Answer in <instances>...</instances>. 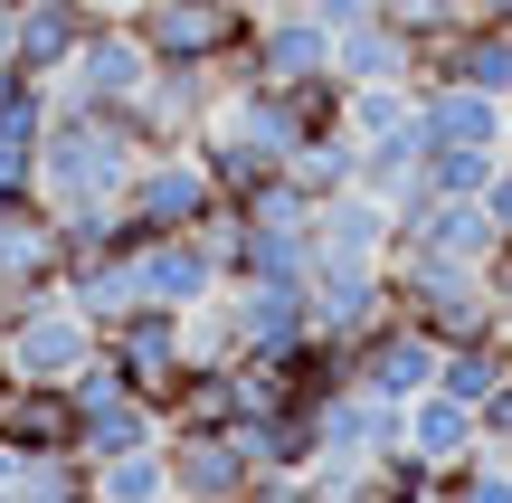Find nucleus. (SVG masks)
Here are the masks:
<instances>
[{
	"label": "nucleus",
	"mask_w": 512,
	"mask_h": 503,
	"mask_svg": "<svg viewBox=\"0 0 512 503\" xmlns=\"http://www.w3.org/2000/svg\"><path fill=\"white\" fill-rule=\"evenodd\" d=\"M143 152L152 143H143L133 114L67 105V95H57L48 143H38V200H48V209H124V181H133Z\"/></svg>",
	"instance_id": "1"
},
{
	"label": "nucleus",
	"mask_w": 512,
	"mask_h": 503,
	"mask_svg": "<svg viewBox=\"0 0 512 503\" xmlns=\"http://www.w3.org/2000/svg\"><path fill=\"white\" fill-rule=\"evenodd\" d=\"M389 295H399L408 323H427L437 342H475L494 333V276L465 257H427V247H389Z\"/></svg>",
	"instance_id": "2"
},
{
	"label": "nucleus",
	"mask_w": 512,
	"mask_h": 503,
	"mask_svg": "<svg viewBox=\"0 0 512 503\" xmlns=\"http://www.w3.org/2000/svg\"><path fill=\"white\" fill-rule=\"evenodd\" d=\"M219 181H209L200 143H152L124 181V238H171V228H209L219 219Z\"/></svg>",
	"instance_id": "3"
},
{
	"label": "nucleus",
	"mask_w": 512,
	"mask_h": 503,
	"mask_svg": "<svg viewBox=\"0 0 512 503\" xmlns=\"http://www.w3.org/2000/svg\"><path fill=\"white\" fill-rule=\"evenodd\" d=\"M95 352H105V323H95L76 295H57V285L29 295L10 323H0V371L10 380H76Z\"/></svg>",
	"instance_id": "4"
},
{
	"label": "nucleus",
	"mask_w": 512,
	"mask_h": 503,
	"mask_svg": "<svg viewBox=\"0 0 512 503\" xmlns=\"http://www.w3.org/2000/svg\"><path fill=\"white\" fill-rule=\"evenodd\" d=\"M133 29H143L152 67H238L256 0H143Z\"/></svg>",
	"instance_id": "5"
},
{
	"label": "nucleus",
	"mask_w": 512,
	"mask_h": 503,
	"mask_svg": "<svg viewBox=\"0 0 512 503\" xmlns=\"http://www.w3.org/2000/svg\"><path fill=\"white\" fill-rule=\"evenodd\" d=\"M67 399H76V456H124V447H162L171 437V418H162V399L152 390H133L124 371H114L105 352L86 361V371L67 380Z\"/></svg>",
	"instance_id": "6"
},
{
	"label": "nucleus",
	"mask_w": 512,
	"mask_h": 503,
	"mask_svg": "<svg viewBox=\"0 0 512 503\" xmlns=\"http://www.w3.org/2000/svg\"><path fill=\"white\" fill-rule=\"evenodd\" d=\"M219 323H228V361L294 352V342H313V285L304 276H238V285H219Z\"/></svg>",
	"instance_id": "7"
},
{
	"label": "nucleus",
	"mask_w": 512,
	"mask_h": 503,
	"mask_svg": "<svg viewBox=\"0 0 512 503\" xmlns=\"http://www.w3.org/2000/svg\"><path fill=\"white\" fill-rule=\"evenodd\" d=\"M304 76H332V29L304 10V0H285V10H256L238 67H228V86H304Z\"/></svg>",
	"instance_id": "8"
},
{
	"label": "nucleus",
	"mask_w": 512,
	"mask_h": 503,
	"mask_svg": "<svg viewBox=\"0 0 512 503\" xmlns=\"http://www.w3.org/2000/svg\"><path fill=\"white\" fill-rule=\"evenodd\" d=\"M152 86V48L133 19H95L86 48L67 57V76H57V95L67 105H105V114H133V95Z\"/></svg>",
	"instance_id": "9"
},
{
	"label": "nucleus",
	"mask_w": 512,
	"mask_h": 503,
	"mask_svg": "<svg viewBox=\"0 0 512 503\" xmlns=\"http://www.w3.org/2000/svg\"><path fill=\"white\" fill-rule=\"evenodd\" d=\"M228 285L209 228H171V238H133V295L143 304H171V314H200L209 295Z\"/></svg>",
	"instance_id": "10"
},
{
	"label": "nucleus",
	"mask_w": 512,
	"mask_h": 503,
	"mask_svg": "<svg viewBox=\"0 0 512 503\" xmlns=\"http://www.w3.org/2000/svg\"><path fill=\"white\" fill-rule=\"evenodd\" d=\"M105 361L133 380V390L171 399V380L190 371V314H171V304H133V314L105 323Z\"/></svg>",
	"instance_id": "11"
},
{
	"label": "nucleus",
	"mask_w": 512,
	"mask_h": 503,
	"mask_svg": "<svg viewBox=\"0 0 512 503\" xmlns=\"http://www.w3.org/2000/svg\"><path fill=\"white\" fill-rule=\"evenodd\" d=\"M171 503H247L256 485V456L238 447V428H171Z\"/></svg>",
	"instance_id": "12"
},
{
	"label": "nucleus",
	"mask_w": 512,
	"mask_h": 503,
	"mask_svg": "<svg viewBox=\"0 0 512 503\" xmlns=\"http://www.w3.org/2000/svg\"><path fill=\"white\" fill-rule=\"evenodd\" d=\"M399 247H427V257H465V266H484L503 247V228H494V209L484 200H456V190H408L399 200Z\"/></svg>",
	"instance_id": "13"
},
{
	"label": "nucleus",
	"mask_w": 512,
	"mask_h": 503,
	"mask_svg": "<svg viewBox=\"0 0 512 503\" xmlns=\"http://www.w3.org/2000/svg\"><path fill=\"white\" fill-rule=\"evenodd\" d=\"M313 333L323 342H361L380 333L389 314H399V295H389V266H342V257H313Z\"/></svg>",
	"instance_id": "14"
},
{
	"label": "nucleus",
	"mask_w": 512,
	"mask_h": 503,
	"mask_svg": "<svg viewBox=\"0 0 512 503\" xmlns=\"http://www.w3.org/2000/svg\"><path fill=\"white\" fill-rule=\"evenodd\" d=\"M437 352L446 342L427 333V323H408V314H389L380 333H361L351 342V380H361V390H380V399H418V390H437Z\"/></svg>",
	"instance_id": "15"
},
{
	"label": "nucleus",
	"mask_w": 512,
	"mask_h": 503,
	"mask_svg": "<svg viewBox=\"0 0 512 503\" xmlns=\"http://www.w3.org/2000/svg\"><path fill=\"white\" fill-rule=\"evenodd\" d=\"M389 247H399V209L380 200V190H332V200H313V257H342V266H389Z\"/></svg>",
	"instance_id": "16"
},
{
	"label": "nucleus",
	"mask_w": 512,
	"mask_h": 503,
	"mask_svg": "<svg viewBox=\"0 0 512 503\" xmlns=\"http://www.w3.org/2000/svg\"><path fill=\"white\" fill-rule=\"evenodd\" d=\"M219 95H228V67H152V86L133 95V124H143V143H200Z\"/></svg>",
	"instance_id": "17"
},
{
	"label": "nucleus",
	"mask_w": 512,
	"mask_h": 503,
	"mask_svg": "<svg viewBox=\"0 0 512 503\" xmlns=\"http://www.w3.org/2000/svg\"><path fill=\"white\" fill-rule=\"evenodd\" d=\"M313 428H323V456H342V466H370V456L408 447V409L380 390H361V380H342V390L313 409Z\"/></svg>",
	"instance_id": "18"
},
{
	"label": "nucleus",
	"mask_w": 512,
	"mask_h": 503,
	"mask_svg": "<svg viewBox=\"0 0 512 503\" xmlns=\"http://www.w3.org/2000/svg\"><path fill=\"white\" fill-rule=\"evenodd\" d=\"M427 76H456V86H484V95L512 105V29L503 19H446L427 38V57H418V86Z\"/></svg>",
	"instance_id": "19"
},
{
	"label": "nucleus",
	"mask_w": 512,
	"mask_h": 503,
	"mask_svg": "<svg viewBox=\"0 0 512 503\" xmlns=\"http://www.w3.org/2000/svg\"><path fill=\"white\" fill-rule=\"evenodd\" d=\"M418 57H427V38H408L399 19H361V29L332 38V76L342 86H418Z\"/></svg>",
	"instance_id": "20"
},
{
	"label": "nucleus",
	"mask_w": 512,
	"mask_h": 503,
	"mask_svg": "<svg viewBox=\"0 0 512 503\" xmlns=\"http://www.w3.org/2000/svg\"><path fill=\"white\" fill-rule=\"evenodd\" d=\"M0 437H10L19 456L76 447V399H67V380H10V390H0Z\"/></svg>",
	"instance_id": "21"
},
{
	"label": "nucleus",
	"mask_w": 512,
	"mask_h": 503,
	"mask_svg": "<svg viewBox=\"0 0 512 503\" xmlns=\"http://www.w3.org/2000/svg\"><path fill=\"white\" fill-rule=\"evenodd\" d=\"M418 124H427V143H484V152H503V95L456 86V76H427V86H418Z\"/></svg>",
	"instance_id": "22"
},
{
	"label": "nucleus",
	"mask_w": 512,
	"mask_h": 503,
	"mask_svg": "<svg viewBox=\"0 0 512 503\" xmlns=\"http://www.w3.org/2000/svg\"><path fill=\"white\" fill-rule=\"evenodd\" d=\"M86 29H95L86 0H19V67L57 86V76H67V57L86 48Z\"/></svg>",
	"instance_id": "23"
},
{
	"label": "nucleus",
	"mask_w": 512,
	"mask_h": 503,
	"mask_svg": "<svg viewBox=\"0 0 512 503\" xmlns=\"http://www.w3.org/2000/svg\"><path fill=\"white\" fill-rule=\"evenodd\" d=\"M408 447H418L427 466H465V456L484 447V418L465 409L456 390H418L408 399Z\"/></svg>",
	"instance_id": "24"
},
{
	"label": "nucleus",
	"mask_w": 512,
	"mask_h": 503,
	"mask_svg": "<svg viewBox=\"0 0 512 503\" xmlns=\"http://www.w3.org/2000/svg\"><path fill=\"white\" fill-rule=\"evenodd\" d=\"M294 190L304 200H332V190H351L361 181V143H351V124H332V133H313V143H294Z\"/></svg>",
	"instance_id": "25"
},
{
	"label": "nucleus",
	"mask_w": 512,
	"mask_h": 503,
	"mask_svg": "<svg viewBox=\"0 0 512 503\" xmlns=\"http://www.w3.org/2000/svg\"><path fill=\"white\" fill-rule=\"evenodd\" d=\"M512 371V352H503V333H475V342H446L437 352V390H456L465 409H484L494 399V380Z\"/></svg>",
	"instance_id": "26"
},
{
	"label": "nucleus",
	"mask_w": 512,
	"mask_h": 503,
	"mask_svg": "<svg viewBox=\"0 0 512 503\" xmlns=\"http://www.w3.org/2000/svg\"><path fill=\"white\" fill-rule=\"evenodd\" d=\"M95 503H171V456L162 447L95 456Z\"/></svg>",
	"instance_id": "27"
},
{
	"label": "nucleus",
	"mask_w": 512,
	"mask_h": 503,
	"mask_svg": "<svg viewBox=\"0 0 512 503\" xmlns=\"http://www.w3.org/2000/svg\"><path fill=\"white\" fill-rule=\"evenodd\" d=\"M10 494H19V503H95V466H86V456H76V447H48V456H19Z\"/></svg>",
	"instance_id": "28"
},
{
	"label": "nucleus",
	"mask_w": 512,
	"mask_h": 503,
	"mask_svg": "<svg viewBox=\"0 0 512 503\" xmlns=\"http://www.w3.org/2000/svg\"><path fill=\"white\" fill-rule=\"evenodd\" d=\"M200 162H209V181H219V200H256V190L285 171L275 152H256V143H238V133H219V124L200 133Z\"/></svg>",
	"instance_id": "29"
},
{
	"label": "nucleus",
	"mask_w": 512,
	"mask_h": 503,
	"mask_svg": "<svg viewBox=\"0 0 512 503\" xmlns=\"http://www.w3.org/2000/svg\"><path fill=\"white\" fill-rule=\"evenodd\" d=\"M494 162H503V152H484V143H427L418 181H427V190H456V200H484Z\"/></svg>",
	"instance_id": "30"
},
{
	"label": "nucleus",
	"mask_w": 512,
	"mask_h": 503,
	"mask_svg": "<svg viewBox=\"0 0 512 503\" xmlns=\"http://www.w3.org/2000/svg\"><path fill=\"white\" fill-rule=\"evenodd\" d=\"M437 503H512V456L475 447L465 466H437Z\"/></svg>",
	"instance_id": "31"
},
{
	"label": "nucleus",
	"mask_w": 512,
	"mask_h": 503,
	"mask_svg": "<svg viewBox=\"0 0 512 503\" xmlns=\"http://www.w3.org/2000/svg\"><path fill=\"white\" fill-rule=\"evenodd\" d=\"M380 19H399L408 38H437L446 19H465V0H380Z\"/></svg>",
	"instance_id": "32"
},
{
	"label": "nucleus",
	"mask_w": 512,
	"mask_h": 503,
	"mask_svg": "<svg viewBox=\"0 0 512 503\" xmlns=\"http://www.w3.org/2000/svg\"><path fill=\"white\" fill-rule=\"evenodd\" d=\"M475 418H484V447H494V456H512V371L494 380V399H484Z\"/></svg>",
	"instance_id": "33"
},
{
	"label": "nucleus",
	"mask_w": 512,
	"mask_h": 503,
	"mask_svg": "<svg viewBox=\"0 0 512 503\" xmlns=\"http://www.w3.org/2000/svg\"><path fill=\"white\" fill-rule=\"evenodd\" d=\"M484 209H494V228H503V238H512V152H503V162H494V181H484Z\"/></svg>",
	"instance_id": "34"
},
{
	"label": "nucleus",
	"mask_w": 512,
	"mask_h": 503,
	"mask_svg": "<svg viewBox=\"0 0 512 503\" xmlns=\"http://www.w3.org/2000/svg\"><path fill=\"white\" fill-rule=\"evenodd\" d=\"M0 67H19V0H0Z\"/></svg>",
	"instance_id": "35"
},
{
	"label": "nucleus",
	"mask_w": 512,
	"mask_h": 503,
	"mask_svg": "<svg viewBox=\"0 0 512 503\" xmlns=\"http://www.w3.org/2000/svg\"><path fill=\"white\" fill-rule=\"evenodd\" d=\"M465 19H503L512 29V0H465Z\"/></svg>",
	"instance_id": "36"
},
{
	"label": "nucleus",
	"mask_w": 512,
	"mask_h": 503,
	"mask_svg": "<svg viewBox=\"0 0 512 503\" xmlns=\"http://www.w3.org/2000/svg\"><path fill=\"white\" fill-rule=\"evenodd\" d=\"M86 10H95V19H133V0H86Z\"/></svg>",
	"instance_id": "37"
},
{
	"label": "nucleus",
	"mask_w": 512,
	"mask_h": 503,
	"mask_svg": "<svg viewBox=\"0 0 512 503\" xmlns=\"http://www.w3.org/2000/svg\"><path fill=\"white\" fill-rule=\"evenodd\" d=\"M494 333H503V352H512V304H503V314H494Z\"/></svg>",
	"instance_id": "38"
},
{
	"label": "nucleus",
	"mask_w": 512,
	"mask_h": 503,
	"mask_svg": "<svg viewBox=\"0 0 512 503\" xmlns=\"http://www.w3.org/2000/svg\"><path fill=\"white\" fill-rule=\"evenodd\" d=\"M503 152H512V105H503Z\"/></svg>",
	"instance_id": "39"
},
{
	"label": "nucleus",
	"mask_w": 512,
	"mask_h": 503,
	"mask_svg": "<svg viewBox=\"0 0 512 503\" xmlns=\"http://www.w3.org/2000/svg\"><path fill=\"white\" fill-rule=\"evenodd\" d=\"M256 10H285V0H256Z\"/></svg>",
	"instance_id": "40"
},
{
	"label": "nucleus",
	"mask_w": 512,
	"mask_h": 503,
	"mask_svg": "<svg viewBox=\"0 0 512 503\" xmlns=\"http://www.w3.org/2000/svg\"><path fill=\"white\" fill-rule=\"evenodd\" d=\"M0 503H19V494H10V485H0Z\"/></svg>",
	"instance_id": "41"
},
{
	"label": "nucleus",
	"mask_w": 512,
	"mask_h": 503,
	"mask_svg": "<svg viewBox=\"0 0 512 503\" xmlns=\"http://www.w3.org/2000/svg\"><path fill=\"white\" fill-rule=\"evenodd\" d=\"M0 390H10V371H0Z\"/></svg>",
	"instance_id": "42"
},
{
	"label": "nucleus",
	"mask_w": 512,
	"mask_h": 503,
	"mask_svg": "<svg viewBox=\"0 0 512 503\" xmlns=\"http://www.w3.org/2000/svg\"><path fill=\"white\" fill-rule=\"evenodd\" d=\"M133 10H143V0H133Z\"/></svg>",
	"instance_id": "43"
}]
</instances>
